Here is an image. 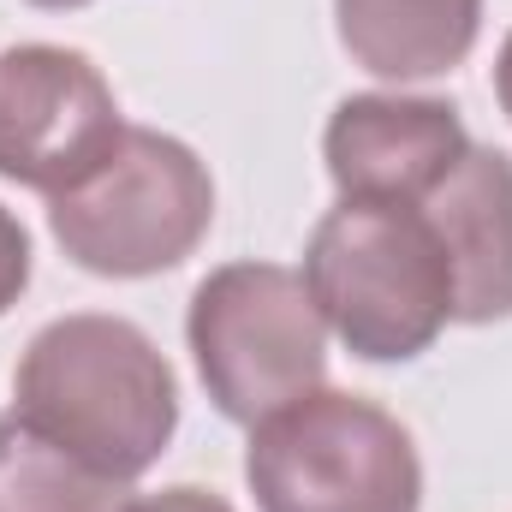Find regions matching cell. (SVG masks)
I'll list each match as a JSON object with an SVG mask.
<instances>
[{"label":"cell","instance_id":"cell-8","mask_svg":"<svg viewBox=\"0 0 512 512\" xmlns=\"http://www.w3.org/2000/svg\"><path fill=\"white\" fill-rule=\"evenodd\" d=\"M447 262H453V322L512 316V155L471 143L465 161L423 197Z\"/></svg>","mask_w":512,"mask_h":512},{"label":"cell","instance_id":"cell-6","mask_svg":"<svg viewBox=\"0 0 512 512\" xmlns=\"http://www.w3.org/2000/svg\"><path fill=\"white\" fill-rule=\"evenodd\" d=\"M126 137L102 66L60 42H18L0 54V179L66 197Z\"/></svg>","mask_w":512,"mask_h":512},{"label":"cell","instance_id":"cell-4","mask_svg":"<svg viewBox=\"0 0 512 512\" xmlns=\"http://www.w3.org/2000/svg\"><path fill=\"white\" fill-rule=\"evenodd\" d=\"M185 340L215 411L245 429L328 376V322L304 274L280 262H227L203 274L185 310Z\"/></svg>","mask_w":512,"mask_h":512},{"label":"cell","instance_id":"cell-9","mask_svg":"<svg viewBox=\"0 0 512 512\" xmlns=\"http://www.w3.org/2000/svg\"><path fill=\"white\" fill-rule=\"evenodd\" d=\"M334 30L370 78L417 84L471 60L483 0H334Z\"/></svg>","mask_w":512,"mask_h":512},{"label":"cell","instance_id":"cell-7","mask_svg":"<svg viewBox=\"0 0 512 512\" xmlns=\"http://www.w3.org/2000/svg\"><path fill=\"white\" fill-rule=\"evenodd\" d=\"M465 149L459 108L435 96H346L322 131V161L340 197L376 203H423Z\"/></svg>","mask_w":512,"mask_h":512},{"label":"cell","instance_id":"cell-1","mask_svg":"<svg viewBox=\"0 0 512 512\" xmlns=\"http://www.w3.org/2000/svg\"><path fill=\"white\" fill-rule=\"evenodd\" d=\"M12 411L84 465L137 483L179 429V382L137 322L78 310L30 334Z\"/></svg>","mask_w":512,"mask_h":512},{"label":"cell","instance_id":"cell-13","mask_svg":"<svg viewBox=\"0 0 512 512\" xmlns=\"http://www.w3.org/2000/svg\"><path fill=\"white\" fill-rule=\"evenodd\" d=\"M495 96H501V114L512 120V30L501 42V54H495Z\"/></svg>","mask_w":512,"mask_h":512},{"label":"cell","instance_id":"cell-10","mask_svg":"<svg viewBox=\"0 0 512 512\" xmlns=\"http://www.w3.org/2000/svg\"><path fill=\"white\" fill-rule=\"evenodd\" d=\"M131 483L84 465L18 411L0 417V512H126Z\"/></svg>","mask_w":512,"mask_h":512},{"label":"cell","instance_id":"cell-2","mask_svg":"<svg viewBox=\"0 0 512 512\" xmlns=\"http://www.w3.org/2000/svg\"><path fill=\"white\" fill-rule=\"evenodd\" d=\"M304 286L364 364H411L453 322V262L423 203L340 197L304 245Z\"/></svg>","mask_w":512,"mask_h":512},{"label":"cell","instance_id":"cell-11","mask_svg":"<svg viewBox=\"0 0 512 512\" xmlns=\"http://www.w3.org/2000/svg\"><path fill=\"white\" fill-rule=\"evenodd\" d=\"M30 286V233L12 209H0V316L24 298Z\"/></svg>","mask_w":512,"mask_h":512},{"label":"cell","instance_id":"cell-12","mask_svg":"<svg viewBox=\"0 0 512 512\" xmlns=\"http://www.w3.org/2000/svg\"><path fill=\"white\" fill-rule=\"evenodd\" d=\"M126 512H233V501H221L215 489H197V483H179V489H161V495H143Z\"/></svg>","mask_w":512,"mask_h":512},{"label":"cell","instance_id":"cell-14","mask_svg":"<svg viewBox=\"0 0 512 512\" xmlns=\"http://www.w3.org/2000/svg\"><path fill=\"white\" fill-rule=\"evenodd\" d=\"M30 6H42V12H78V6H90V0H30Z\"/></svg>","mask_w":512,"mask_h":512},{"label":"cell","instance_id":"cell-3","mask_svg":"<svg viewBox=\"0 0 512 512\" xmlns=\"http://www.w3.org/2000/svg\"><path fill=\"white\" fill-rule=\"evenodd\" d=\"M245 483L262 512H423L405 423L340 387H316L256 423Z\"/></svg>","mask_w":512,"mask_h":512},{"label":"cell","instance_id":"cell-5","mask_svg":"<svg viewBox=\"0 0 512 512\" xmlns=\"http://www.w3.org/2000/svg\"><path fill=\"white\" fill-rule=\"evenodd\" d=\"M215 179L191 143L126 126L120 149L66 197H48V233L84 274H167L209 239Z\"/></svg>","mask_w":512,"mask_h":512}]
</instances>
